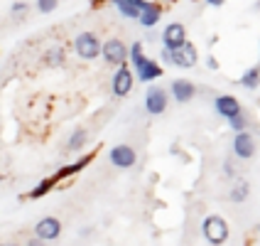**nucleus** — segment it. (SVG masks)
I'll use <instances>...</instances> for the list:
<instances>
[{
	"label": "nucleus",
	"mask_w": 260,
	"mask_h": 246,
	"mask_svg": "<svg viewBox=\"0 0 260 246\" xmlns=\"http://www.w3.org/2000/svg\"><path fill=\"white\" fill-rule=\"evenodd\" d=\"M202 234L211 246L226 244V239H229V222L223 217H218V214H209L202 222Z\"/></svg>",
	"instance_id": "obj_1"
},
{
	"label": "nucleus",
	"mask_w": 260,
	"mask_h": 246,
	"mask_svg": "<svg viewBox=\"0 0 260 246\" xmlns=\"http://www.w3.org/2000/svg\"><path fill=\"white\" fill-rule=\"evenodd\" d=\"M74 52L81 59H96L101 54V42L93 32H79L74 40Z\"/></svg>",
	"instance_id": "obj_2"
},
{
	"label": "nucleus",
	"mask_w": 260,
	"mask_h": 246,
	"mask_svg": "<svg viewBox=\"0 0 260 246\" xmlns=\"http://www.w3.org/2000/svg\"><path fill=\"white\" fill-rule=\"evenodd\" d=\"M101 57L106 59L108 64L120 67V64H125V59H128V47L120 42L118 37H113V40H108V42L101 44Z\"/></svg>",
	"instance_id": "obj_3"
},
{
	"label": "nucleus",
	"mask_w": 260,
	"mask_h": 246,
	"mask_svg": "<svg viewBox=\"0 0 260 246\" xmlns=\"http://www.w3.org/2000/svg\"><path fill=\"white\" fill-rule=\"evenodd\" d=\"M61 236V222L57 217H42L35 224V239L40 241H54Z\"/></svg>",
	"instance_id": "obj_4"
},
{
	"label": "nucleus",
	"mask_w": 260,
	"mask_h": 246,
	"mask_svg": "<svg viewBox=\"0 0 260 246\" xmlns=\"http://www.w3.org/2000/svg\"><path fill=\"white\" fill-rule=\"evenodd\" d=\"M133 84H135L133 69H130L128 64H120L118 72L113 74V94H116L118 99H123V96H128L130 91H133Z\"/></svg>",
	"instance_id": "obj_5"
},
{
	"label": "nucleus",
	"mask_w": 260,
	"mask_h": 246,
	"mask_svg": "<svg viewBox=\"0 0 260 246\" xmlns=\"http://www.w3.org/2000/svg\"><path fill=\"white\" fill-rule=\"evenodd\" d=\"M145 108H147V114H152V116L165 114V108H167V91L162 87H150L147 94H145Z\"/></svg>",
	"instance_id": "obj_6"
},
{
	"label": "nucleus",
	"mask_w": 260,
	"mask_h": 246,
	"mask_svg": "<svg viewBox=\"0 0 260 246\" xmlns=\"http://www.w3.org/2000/svg\"><path fill=\"white\" fill-rule=\"evenodd\" d=\"M170 52H172V64H177V67H184V69L194 67V64H197V59H199V54H197V47H194L191 42L179 44V47H174V49H170Z\"/></svg>",
	"instance_id": "obj_7"
},
{
	"label": "nucleus",
	"mask_w": 260,
	"mask_h": 246,
	"mask_svg": "<svg viewBox=\"0 0 260 246\" xmlns=\"http://www.w3.org/2000/svg\"><path fill=\"white\" fill-rule=\"evenodd\" d=\"M162 42H165V49H174V47L184 44L187 42V28L182 22H170L162 32Z\"/></svg>",
	"instance_id": "obj_8"
},
{
	"label": "nucleus",
	"mask_w": 260,
	"mask_h": 246,
	"mask_svg": "<svg viewBox=\"0 0 260 246\" xmlns=\"http://www.w3.org/2000/svg\"><path fill=\"white\" fill-rule=\"evenodd\" d=\"M233 153L243 160L253 158V155H255V138H253L248 130L236 133V138H233Z\"/></svg>",
	"instance_id": "obj_9"
},
{
	"label": "nucleus",
	"mask_w": 260,
	"mask_h": 246,
	"mask_svg": "<svg viewBox=\"0 0 260 246\" xmlns=\"http://www.w3.org/2000/svg\"><path fill=\"white\" fill-rule=\"evenodd\" d=\"M214 108H216V114L221 118H233L238 116V114H243L241 111V103H238V99L236 96H229V94H223V96H218L216 101H214Z\"/></svg>",
	"instance_id": "obj_10"
},
{
	"label": "nucleus",
	"mask_w": 260,
	"mask_h": 246,
	"mask_svg": "<svg viewBox=\"0 0 260 246\" xmlns=\"http://www.w3.org/2000/svg\"><path fill=\"white\" fill-rule=\"evenodd\" d=\"M111 162L116 165V168H133L135 165V160H138V155H135V150L130 148V145H116L113 150H111Z\"/></svg>",
	"instance_id": "obj_11"
},
{
	"label": "nucleus",
	"mask_w": 260,
	"mask_h": 246,
	"mask_svg": "<svg viewBox=\"0 0 260 246\" xmlns=\"http://www.w3.org/2000/svg\"><path fill=\"white\" fill-rule=\"evenodd\" d=\"M159 17H162V8H159L157 3H147V0H145L143 5H140L138 20H140L143 28H155V25L159 22Z\"/></svg>",
	"instance_id": "obj_12"
},
{
	"label": "nucleus",
	"mask_w": 260,
	"mask_h": 246,
	"mask_svg": "<svg viewBox=\"0 0 260 246\" xmlns=\"http://www.w3.org/2000/svg\"><path fill=\"white\" fill-rule=\"evenodd\" d=\"M170 89H172L174 101H179V103L191 101V99H194V94H197V87H194L189 79H174Z\"/></svg>",
	"instance_id": "obj_13"
},
{
	"label": "nucleus",
	"mask_w": 260,
	"mask_h": 246,
	"mask_svg": "<svg viewBox=\"0 0 260 246\" xmlns=\"http://www.w3.org/2000/svg\"><path fill=\"white\" fill-rule=\"evenodd\" d=\"M135 72H138V79L147 84V81H155V79L162 76V67H159L155 59H145L143 67H140V69H135Z\"/></svg>",
	"instance_id": "obj_14"
},
{
	"label": "nucleus",
	"mask_w": 260,
	"mask_h": 246,
	"mask_svg": "<svg viewBox=\"0 0 260 246\" xmlns=\"http://www.w3.org/2000/svg\"><path fill=\"white\" fill-rule=\"evenodd\" d=\"M93 160V153L91 155H84V158H79L76 162H72V165H67V168H61L57 175H54V180H64V177H69V175H74V173H79V170H84V165H88Z\"/></svg>",
	"instance_id": "obj_15"
},
{
	"label": "nucleus",
	"mask_w": 260,
	"mask_h": 246,
	"mask_svg": "<svg viewBox=\"0 0 260 246\" xmlns=\"http://www.w3.org/2000/svg\"><path fill=\"white\" fill-rule=\"evenodd\" d=\"M86 141H88V130L86 128H76L72 135H69L67 148H69V150H81V148L86 145Z\"/></svg>",
	"instance_id": "obj_16"
},
{
	"label": "nucleus",
	"mask_w": 260,
	"mask_h": 246,
	"mask_svg": "<svg viewBox=\"0 0 260 246\" xmlns=\"http://www.w3.org/2000/svg\"><path fill=\"white\" fill-rule=\"evenodd\" d=\"M118 8V13L123 15V17H130V20H138V15H140V8L133 3V0H113Z\"/></svg>",
	"instance_id": "obj_17"
},
{
	"label": "nucleus",
	"mask_w": 260,
	"mask_h": 246,
	"mask_svg": "<svg viewBox=\"0 0 260 246\" xmlns=\"http://www.w3.org/2000/svg\"><path fill=\"white\" fill-rule=\"evenodd\" d=\"M241 87L243 89H258L260 87V67H250V69L241 76Z\"/></svg>",
	"instance_id": "obj_18"
},
{
	"label": "nucleus",
	"mask_w": 260,
	"mask_h": 246,
	"mask_svg": "<svg viewBox=\"0 0 260 246\" xmlns=\"http://www.w3.org/2000/svg\"><path fill=\"white\" fill-rule=\"evenodd\" d=\"M248 195H250V187H248V182H236L231 187V192H229V197H231V202H246Z\"/></svg>",
	"instance_id": "obj_19"
},
{
	"label": "nucleus",
	"mask_w": 260,
	"mask_h": 246,
	"mask_svg": "<svg viewBox=\"0 0 260 246\" xmlns=\"http://www.w3.org/2000/svg\"><path fill=\"white\" fill-rule=\"evenodd\" d=\"M128 54H130V64H133V69H140V67H143V62L147 59V57H145L143 44H140V42L133 44V47L128 49Z\"/></svg>",
	"instance_id": "obj_20"
},
{
	"label": "nucleus",
	"mask_w": 260,
	"mask_h": 246,
	"mask_svg": "<svg viewBox=\"0 0 260 246\" xmlns=\"http://www.w3.org/2000/svg\"><path fill=\"white\" fill-rule=\"evenodd\" d=\"M54 185H57V180H54V177H47V180H42V182H40L37 187L29 192L27 197H29V200H40V197H44V195H47L49 189L54 187Z\"/></svg>",
	"instance_id": "obj_21"
},
{
	"label": "nucleus",
	"mask_w": 260,
	"mask_h": 246,
	"mask_svg": "<svg viewBox=\"0 0 260 246\" xmlns=\"http://www.w3.org/2000/svg\"><path fill=\"white\" fill-rule=\"evenodd\" d=\"M64 62V49L61 47H49L47 54H44V64L47 67H59Z\"/></svg>",
	"instance_id": "obj_22"
},
{
	"label": "nucleus",
	"mask_w": 260,
	"mask_h": 246,
	"mask_svg": "<svg viewBox=\"0 0 260 246\" xmlns=\"http://www.w3.org/2000/svg\"><path fill=\"white\" fill-rule=\"evenodd\" d=\"M27 10H29V5L25 0H15L13 5H10V17H13V20H22V17L27 15Z\"/></svg>",
	"instance_id": "obj_23"
},
{
	"label": "nucleus",
	"mask_w": 260,
	"mask_h": 246,
	"mask_svg": "<svg viewBox=\"0 0 260 246\" xmlns=\"http://www.w3.org/2000/svg\"><path fill=\"white\" fill-rule=\"evenodd\" d=\"M57 5H59V0H37V10L44 13V15L54 13V10H57Z\"/></svg>",
	"instance_id": "obj_24"
},
{
	"label": "nucleus",
	"mask_w": 260,
	"mask_h": 246,
	"mask_svg": "<svg viewBox=\"0 0 260 246\" xmlns=\"http://www.w3.org/2000/svg\"><path fill=\"white\" fill-rule=\"evenodd\" d=\"M229 126H231V128L236 130V133H241V130H246L248 121H246V116H243V114H238V116L229 118Z\"/></svg>",
	"instance_id": "obj_25"
},
{
	"label": "nucleus",
	"mask_w": 260,
	"mask_h": 246,
	"mask_svg": "<svg viewBox=\"0 0 260 246\" xmlns=\"http://www.w3.org/2000/svg\"><path fill=\"white\" fill-rule=\"evenodd\" d=\"M206 67L216 72V69H218V62H216V57H209V59H206Z\"/></svg>",
	"instance_id": "obj_26"
},
{
	"label": "nucleus",
	"mask_w": 260,
	"mask_h": 246,
	"mask_svg": "<svg viewBox=\"0 0 260 246\" xmlns=\"http://www.w3.org/2000/svg\"><path fill=\"white\" fill-rule=\"evenodd\" d=\"M27 246H47V241H40V239H29Z\"/></svg>",
	"instance_id": "obj_27"
},
{
	"label": "nucleus",
	"mask_w": 260,
	"mask_h": 246,
	"mask_svg": "<svg viewBox=\"0 0 260 246\" xmlns=\"http://www.w3.org/2000/svg\"><path fill=\"white\" fill-rule=\"evenodd\" d=\"M162 59H165V62H170V64H172V52H170V49H165V52H162Z\"/></svg>",
	"instance_id": "obj_28"
},
{
	"label": "nucleus",
	"mask_w": 260,
	"mask_h": 246,
	"mask_svg": "<svg viewBox=\"0 0 260 246\" xmlns=\"http://www.w3.org/2000/svg\"><path fill=\"white\" fill-rule=\"evenodd\" d=\"M206 3H209V5H214V8H218V5H223L226 0H206Z\"/></svg>",
	"instance_id": "obj_29"
},
{
	"label": "nucleus",
	"mask_w": 260,
	"mask_h": 246,
	"mask_svg": "<svg viewBox=\"0 0 260 246\" xmlns=\"http://www.w3.org/2000/svg\"><path fill=\"white\" fill-rule=\"evenodd\" d=\"M223 170H226V175H233V165L231 162H226V165H223Z\"/></svg>",
	"instance_id": "obj_30"
},
{
	"label": "nucleus",
	"mask_w": 260,
	"mask_h": 246,
	"mask_svg": "<svg viewBox=\"0 0 260 246\" xmlns=\"http://www.w3.org/2000/svg\"><path fill=\"white\" fill-rule=\"evenodd\" d=\"M133 3H135V5H138V8H140V5H143L145 0H133Z\"/></svg>",
	"instance_id": "obj_31"
},
{
	"label": "nucleus",
	"mask_w": 260,
	"mask_h": 246,
	"mask_svg": "<svg viewBox=\"0 0 260 246\" xmlns=\"http://www.w3.org/2000/svg\"><path fill=\"white\" fill-rule=\"evenodd\" d=\"M0 246H20V244H0Z\"/></svg>",
	"instance_id": "obj_32"
},
{
	"label": "nucleus",
	"mask_w": 260,
	"mask_h": 246,
	"mask_svg": "<svg viewBox=\"0 0 260 246\" xmlns=\"http://www.w3.org/2000/svg\"><path fill=\"white\" fill-rule=\"evenodd\" d=\"M0 180H3V173H0Z\"/></svg>",
	"instance_id": "obj_33"
}]
</instances>
